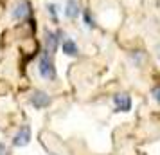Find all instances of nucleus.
I'll use <instances>...</instances> for the list:
<instances>
[{"instance_id": "nucleus-1", "label": "nucleus", "mask_w": 160, "mask_h": 155, "mask_svg": "<svg viewBox=\"0 0 160 155\" xmlns=\"http://www.w3.org/2000/svg\"><path fill=\"white\" fill-rule=\"evenodd\" d=\"M38 72L43 80H49V81H54L56 80V67H54V59H52V54L47 49H43L42 56H40V63H38Z\"/></svg>"}, {"instance_id": "nucleus-2", "label": "nucleus", "mask_w": 160, "mask_h": 155, "mask_svg": "<svg viewBox=\"0 0 160 155\" xmlns=\"http://www.w3.org/2000/svg\"><path fill=\"white\" fill-rule=\"evenodd\" d=\"M63 38H65V33H63L61 29L47 31V33H45V49L51 52V54H54V52L58 51L59 44L63 42Z\"/></svg>"}, {"instance_id": "nucleus-3", "label": "nucleus", "mask_w": 160, "mask_h": 155, "mask_svg": "<svg viewBox=\"0 0 160 155\" xmlns=\"http://www.w3.org/2000/svg\"><path fill=\"white\" fill-rule=\"evenodd\" d=\"M31 13H32L31 11V4L27 0H20L15 8H13L11 16H13V20H16V22H22V20H27L29 18Z\"/></svg>"}, {"instance_id": "nucleus-4", "label": "nucleus", "mask_w": 160, "mask_h": 155, "mask_svg": "<svg viewBox=\"0 0 160 155\" xmlns=\"http://www.w3.org/2000/svg\"><path fill=\"white\" fill-rule=\"evenodd\" d=\"M31 105L34 106V108H38V110H42V108H47L49 105L52 103V99L49 94H45V92H42V90H36L32 96H31Z\"/></svg>"}, {"instance_id": "nucleus-5", "label": "nucleus", "mask_w": 160, "mask_h": 155, "mask_svg": "<svg viewBox=\"0 0 160 155\" xmlns=\"http://www.w3.org/2000/svg\"><path fill=\"white\" fill-rule=\"evenodd\" d=\"M115 112H130L131 110V97L128 94H115L113 96Z\"/></svg>"}, {"instance_id": "nucleus-6", "label": "nucleus", "mask_w": 160, "mask_h": 155, "mask_svg": "<svg viewBox=\"0 0 160 155\" xmlns=\"http://www.w3.org/2000/svg\"><path fill=\"white\" fill-rule=\"evenodd\" d=\"M29 141H31V128L27 125H23L13 137V144L15 146H25V144H29Z\"/></svg>"}, {"instance_id": "nucleus-7", "label": "nucleus", "mask_w": 160, "mask_h": 155, "mask_svg": "<svg viewBox=\"0 0 160 155\" xmlns=\"http://www.w3.org/2000/svg\"><path fill=\"white\" fill-rule=\"evenodd\" d=\"M61 49H63V52H65L67 56H70V58L79 56V47H78V44L74 42L72 38H65V40L61 42Z\"/></svg>"}, {"instance_id": "nucleus-8", "label": "nucleus", "mask_w": 160, "mask_h": 155, "mask_svg": "<svg viewBox=\"0 0 160 155\" xmlns=\"http://www.w3.org/2000/svg\"><path fill=\"white\" fill-rule=\"evenodd\" d=\"M79 15H81V9H79L78 0H67V4H65V16L67 18L76 20Z\"/></svg>"}, {"instance_id": "nucleus-9", "label": "nucleus", "mask_w": 160, "mask_h": 155, "mask_svg": "<svg viewBox=\"0 0 160 155\" xmlns=\"http://www.w3.org/2000/svg\"><path fill=\"white\" fill-rule=\"evenodd\" d=\"M45 8H47V13L51 15L52 20H54V22H58V15H59V6H58V4H54V2H49Z\"/></svg>"}, {"instance_id": "nucleus-10", "label": "nucleus", "mask_w": 160, "mask_h": 155, "mask_svg": "<svg viewBox=\"0 0 160 155\" xmlns=\"http://www.w3.org/2000/svg\"><path fill=\"white\" fill-rule=\"evenodd\" d=\"M83 20H85V25H87L88 29H95V27H97L94 16H92V13H90L88 9H85V11H83Z\"/></svg>"}, {"instance_id": "nucleus-11", "label": "nucleus", "mask_w": 160, "mask_h": 155, "mask_svg": "<svg viewBox=\"0 0 160 155\" xmlns=\"http://www.w3.org/2000/svg\"><path fill=\"white\" fill-rule=\"evenodd\" d=\"M153 97H155V101H157V103H160V85L153 89Z\"/></svg>"}, {"instance_id": "nucleus-12", "label": "nucleus", "mask_w": 160, "mask_h": 155, "mask_svg": "<svg viewBox=\"0 0 160 155\" xmlns=\"http://www.w3.org/2000/svg\"><path fill=\"white\" fill-rule=\"evenodd\" d=\"M6 153H8V152H6V146L0 142V155H6Z\"/></svg>"}, {"instance_id": "nucleus-13", "label": "nucleus", "mask_w": 160, "mask_h": 155, "mask_svg": "<svg viewBox=\"0 0 160 155\" xmlns=\"http://www.w3.org/2000/svg\"><path fill=\"white\" fill-rule=\"evenodd\" d=\"M158 56H160V52H158Z\"/></svg>"}]
</instances>
